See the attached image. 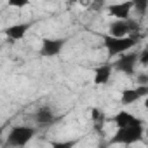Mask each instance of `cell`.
Here are the masks:
<instances>
[{
  "label": "cell",
  "mask_w": 148,
  "mask_h": 148,
  "mask_svg": "<svg viewBox=\"0 0 148 148\" xmlns=\"http://www.w3.org/2000/svg\"><path fill=\"white\" fill-rule=\"evenodd\" d=\"M139 40H141V33H134V35L124 37V38H113V37L106 35L103 38V45L106 47L108 56H120V54L129 52Z\"/></svg>",
  "instance_id": "obj_1"
},
{
  "label": "cell",
  "mask_w": 148,
  "mask_h": 148,
  "mask_svg": "<svg viewBox=\"0 0 148 148\" xmlns=\"http://www.w3.org/2000/svg\"><path fill=\"white\" fill-rule=\"evenodd\" d=\"M145 136V125H131V127H124V129H117L115 134L112 136V139L108 141V145H134L143 141Z\"/></svg>",
  "instance_id": "obj_2"
},
{
  "label": "cell",
  "mask_w": 148,
  "mask_h": 148,
  "mask_svg": "<svg viewBox=\"0 0 148 148\" xmlns=\"http://www.w3.org/2000/svg\"><path fill=\"white\" fill-rule=\"evenodd\" d=\"M35 134H37L35 127H30V125H14L9 131L7 145L12 146V148H25L33 139Z\"/></svg>",
  "instance_id": "obj_3"
},
{
  "label": "cell",
  "mask_w": 148,
  "mask_h": 148,
  "mask_svg": "<svg viewBox=\"0 0 148 148\" xmlns=\"http://www.w3.org/2000/svg\"><path fill=\"white\" fill-rule=\"evenodd\" d=\"M136 64H138V52H125V54H120L117 58V61L112 64L113 71H120L127 77H134V70H136Z\"/></svg>",
  "instance_id": "obj_4"
},
{
  "label": "cell",
  "mask_w": 148,
  "mask_h": 148,
  "mask_svg": "<svg viewBox=\"0 0 148 148\" xmlns=\"http://www.w3.org/2000/svg\"><path fill=\"white\" fill-rule=\"evenodd\" d=\"M139 33V23L134 19H125V21H113L110 25V37L113 38H124L129 35Z\"/></svg>",
  "instance_id": "obj_5"
},
{
  "label": "cell",
  "mask_w": 148,
  "mask_h": 148,
  "mask_svg": "<svg viewBox=\"0 0 148 148\" xmlns=\"http://www.w3.org/2000/svg\"><path fill=\"white\" fill-rule=\"evenodd\" d=\"M145 96H148V86H134V87L124 89L120 92V103L125 105V106H129V105L138 103Z\"/></svg>",
  "instance_id": "obj_6"
},
{
  "label": "cell",
  "mask_w": 148,
  "mask_h": 148,
  "mask_svg": "<svg viewBox=\"0 0 148 148\" xmlns=\"http://www.w3.org/2000/svg\"><path fill=\"white\" fill-rule=\"evenodd\" d=\"M110 120L113 122V125L117 129H124V127H131V125H145L143 119H139V117H136V115H132V113H129L125 110L117 112Z\"/></svg>",
  "instance_id": "obj_7"
},
{
  "label": "cell",
  "mask_w": 148,
  "mask_h": 148,
  "mask_svg": "<svg viewBox=\"0 0 148 148\" xmlns=\"http://www.w3.org/2000/svg\"><path fill=\"white\" fill-rule=\"evenodd\" d=\"M66 45V38H44L42 47H40V56L42 58H56L63 47Z\"/></svg>",
  "instance_id": "obj_8"
},
{
  "label": "cell",
  "mask_w": 148,
  "mask_h": 148,
  "mask_svg": "<svg viewBox=\"0 0 148 148\" xmlns=\"http://www.w3.org/2000/svg\"><path fill=\"white\" fill-rule=\"evenodd\" d=\"M108 14L113 16L117 21H125L131 19V11H132V0L131 2H119V4H110L106 7Z\"/></svg>",
  "instance_id": "obj_9"
},
{
  "label": "cell",
  "mask_w": 148,
  "mask_h": 148,
  "mask_svg": "<svg viewBox=\"0 0 148 148\" xmlns=\"http://www.w3.org/2000/svg\"><path fill=\"white\" fill-rule=\"evenodd\" d=\"M33 120H35V124L40 125V127H49V125H52V124L58 120V117H56V113L52 112V108L42 106V108H38V110L33 113Z\"/></svg>",
  "instance_id": "obj_10"
},
{
  "label": "cell",
  "mask_w": 148,
  "mask_h": 148,
  "mask_svg": "<svg viewBox=\"0 0 148 148\" xmlns=\"http://www.w3.org/2000/svg\"><path fill=\"white\" fill-rule=\"evenodd\" d=\"M32 28V23H16V25H11L4 30V35L11 40V42H16V40H21L28 30Z\"/></svg>",
  "instance_id": "obj_11"
},
{
  "label": "cell",
  "mask_w": 148,
  "mask_h": 148,
  "mask_svg": "<svg viewBox=\"0 0 148 148\" xmlns=\"http://www.w3.org/2000/svg\"><path fill=\"white\" fill-rule=\"evenodd\" d=\"M112 73H113L112 64L106 63V64L98 66V68L94 70V84H96V86H105V84H108L110 79H112Z\"/></svg>",
  "instance_id": "obj_12"
},
{
  "label": "cell",
  "mask_w": 148,
  "mask_h": 148,
  "mask_svg": "<svg viewBox=\"0 0 148 148\" xmlns=\"http://www.w3.org/2000/svg\"><path fill=\"white\" fill-rule=\"evenodd\" d=\"M91 117H92V122L96 124V131L99 134H103V122H105V113L99 110V108H92L91 110Z\"/></svg>",
  "instance_id": "obj_13"
},
{
  "label": "cell",
  "mask_w": 148,
  "mask_h": 148,
  "mask_svg": "<svg viewBox=\"0 0 148 148\" xmlns=\"http://www.w3.org/2000/svg\"><path fill=\"white\" fill-rule=\"evenodd\" d=\"M79 145V139H61V141H51V148H75Z\"/></svg>",
  "instance_id": "obj_14"
},
{
  "label": "cell",
  "mask_w": 148,
  "mask_h": 148,
  "mask_svg": "<svg viewBox=\"0 0 148 148\" xmlns=\"http://www.w3.org/2000/svg\"><path fill=\"white\" fill-rule=\"evenodd\" d=\"M132 7L138 11V14H145L148 7V0H132Z\"/></svg>",
  "instance_id": "obj_15"
},
{
  "label": "cell",
  "mask_w": 148,
  "mask_h": 148,
  "mask_svg": "<svg viewBox=\"0 0 148 148\" xmlns=\"http://www.w3.org/2000/svg\"><path fill=\"white\" fill-rule=\"evenodd\" d=\"M138 63H141L143 66L148 64V49H143L141 52H138Z\"/></svg>",
  "instance_id": "obj_16"
},
{
  "label": "cell",
  "mask_w": 148,
  "mask_h": 148,
  "mask_svg": "<svg viewBox=\"0 0 148 148\" xmlns=\"http://www.w3.org/2000/svg\"><path fill=\"white\" fill-rule=\"evenodd\" d=\"M136 84L138 86H148V75L146 73H138L136 75Z\"/></svg>",
  "instance_id": "obj_17"
},
{
  "label": "cell",
  "mask_w": 148,
  "mask_h": 148,
  "mask_svg": "<svg viewBox=\"0 0 148 148\" xmlns=\"http://www.w3.org/2000/svg\"><path fill=\"white\" fill-rule=\"evenodd\" d=\"M9 5H11V7H16V9H21V7L28 5V0H11Z\"/></svg>",
  "instance_id": "obj_18"
},
{
  "label": "cell",
  "mask_w": 148,
  "mask_h": 148,
  "mask_svg": "<svg viewBox=\"0 0 148 148\" xmlns=\"http://www.w3.org/2000/svg\"><path fill=\"white\" fill-rule=\"evenodd\" d=\"M98 148H110V145H108V143H106L105 139H101V141H99V146H98Z\"/></svg>",
  "instance_id": "obj_19"
},
{
  "label": "cell",
  "mask_w": 148,
  "mask_h": 148,
  "mask_svg": "<svg viewBox=\"0 0 148 148\" xmlns=\"http://www.w3.org/2000/svg\"><path fill=\"white\" fill-rule=\"evenodd\" d=\"M2 132H4V127H0V141H2Z\"/></svg>",
  "instance_id": "obj_20"
},
{
  "label": "cell",
  "mask_w": 148,
  "mask_h": 148,
  "mask_svg": "<svg viewBox=\"0 0 148 148\" xmlns=\"http://www.w3.org/2000/svg\"><path fill=\"white\" fill-rule=\"evenodd\" d=\"M0 51H2V45H0Z\"/></svg>",
  "instance_id": "obj_21"
}]
</instances>
